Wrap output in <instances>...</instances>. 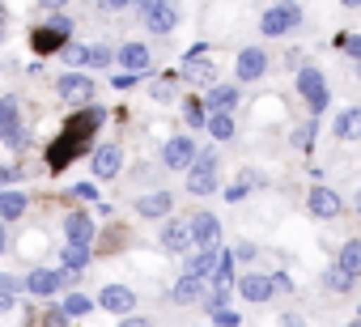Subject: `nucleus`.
Instances as JSON below:
<instances>
[{
	"label": "nucleus",
	"mask_w": 361,
	"mask_h": 327,
	"mask_svg": "<svg viewBox=\"0 0 361 327\" xmlns=\"http://www.w3.org/2000/svg\"><path fill=\"white\" fill-rule=\"evenodd\" d=\"M302 26V5H293V0H281V5H272L259 22V35L268 39H281V35H293Z\"/></svg>",
	"instance_id": "f257e3e1"
},
{
	"label": "nucleus",
	"mask_w": 361,
	"mask_h": 327,
	"mask_svg": "<svg viewBox=\"0 0 361 327\" xmlns=\"http://www.w3.org/2000/svg\"><path fill=\"white\" fill-rule=\"evenodd\" d=\"M136 9H140L145 30H153V35H170V30L178 26V9H174V0H136Z\"/></svg>",
	"instance_id": "f03ea898"
},
{
	"label": "nucleus",
	"mask_w": 361,
	"mask_h": 327,
	"mask_svg": "<svg viewBox=\"0 0 361 327\" xmlns=\"http://www.w3.org/2000/svg\"><path fill=\"white\" fill-rule=\"evenodd\" d=\"M217 166H221V161H217V153H196L192 157V166H188V192L192 196H209L213 187H217Z\"/></svg>",
	"instance_id": "7ed1b4c3"
},
{
	"label": "nucleus",
	"mask_w": 361,
	"mask_h": 327,
	"mask_svg": "<svg viewBox=\"0 0 361 327\" xmlns=\"http://www.w3.org/2000/svg\"><path fill=\"white\" fill-rule=\"evenodd\" d=\"M298 94H302V102L310 106V115H323L327 102H331V90H327V81H323V73H319L314 64L298 73Z\"/></svg>",
	"instance_id": "20e7f679"
},
{
	"label": "nucleus",
	"mask_w": 361,
	"mask_h": 327,
	"mask_svg": "<svg viewBox=\"0 0 361 327\" xmlns=\"http://www.w3.org/2000/svg\"><path fill=\"white\" fill-rule=\"evenodd\" d=\"M85 149H90V136L60 132V136L47 144V171H64V166H73V157H81Z\"/></svg>",
	"instance_id": "39448f33"
},
{
	"label": "nucleus",
	"mask_w": 361,
	"mask_h": 327,
	"mask_svg": "<svg viewBox=\"0 0 361 327\" xmlns=\"http://www.w3.org/2000/svg\"><path fill=\"white\" fill-rule=\"evenodd\" d=\"M56 94H60V98H68L73 106H85V102L94 98V81H90L85 73H73V68H68V73L56 81Z\"/></svg>",
	"instance_id": "423d86ee"
},
{
	"label": "nucleus",
	"mask_w": 361,
	"mask_h": 327,
	"mask_svg": "<svg viewBox=\"0 0 361 327\" xmlns=\"http://www.w3.org/2000/svg\"><path fill=\"white\" fill-rule=\"evenodd\" d=\"M22 132H26V128H22V106H18V98H0V140L26 144Z\"/></svg>",
	"instance_id": "0eeeda50"
},
{
	"label": "nucleus",
	"mask_w": 361,
	"mask_h": 327,
	"mask_svg": "<svg viewBox=\"0 0 361 327\" xmlns=\"http://www.w3.org/2000/svg\"><path fill=\"white\" fill-rule=\"evenodd\" d=\"M90 171H94V179H115L123 171V149L119 144H98L94 157H90Z\"/></svg>",
	"instance_id": "6e6552de"
},
{
	"label": "nucleus",
	"mask_w": 361,
	"mask_h": 327,
	"mask_svg": "<svg viewBox=\"0 0 361 327\" xmlns=\"http://www.w3.org/2000/svg\"><path fill=\"white\" fill-rule=\"evenodd\" d=\"M64 280H68V268H39V272H30L26 289H30L35 297H51V293L64 289Z\"/></svg>",
	"instance_id": "1a4fd4ad"
},
{
	"label": "nucleus",
	"mask_w": 361,
	"mask_h": 327,
	"mask_svg": "<svg viewBox=\"0 0 361 327\" xmlns=\"http://www.w3.org/2000/svg\"><path fill=\"white\" fill-rule=\"evenodd\" d=\"M192 157H196L192 136H174V140H166V149H161L166 171H188V166H192Z\"/></svg>",
	"instance_id": "9d476101"
},
{
	"label": "nucleus",
	"mask_w": 361,
	"mask_h": 327,
	"mask_svg": "<svg viewBox=\"0 0 361 327\" xmlns=\"http://www.w3.org/2000/svg\"><path fill=\"white\" fill-rule=\"evenodd\" d=\"M234 73H238V81H259V77L268 73V51H264V47H243Z\"/></svg>",
	"instance_id": "9b49d317"
},
{
	"label": "nucleus",
	"mask_w": 361,
	"mask_h": 327,
	"mask_svg": "<svg viewBox=\"0 0 361 327\" xmlns=\"http://www.w3.org/2000/svg\"><path fill=\"white\" fill-rule=\"evenodd\" d=\"M306 204H310V213H314V217H323V221H331V217H340V213H344V200H340L331 187H323V183H319V187H310Z\"/></svg>",
	"instance_id": "f8f14e48"
},
{
	"label": "nucleus",
	"mask_w": 361,
	"mask_h": 327,
	"mask_svg": "<svg viewBox=\"0 0 361 327\" xmlns=\"http://www.w3.org/2000/svg\"><path fill=\"white\" fill-rule=\"evenodd\" d=\"M98 306H102L106 314H128V310L136 306V293H132L128 285H102V293H98Z\"/></svg>",
	"instance_id": "ddd939ff"
},
{
	"label": "nucleus",
	"mask_w": 361,
	"mask_h": 327,
	"mask_svg": "<svg viewBox=\"0 0 361 327\" xmlns=\"http://www.w3.org/2000/svg\"><path fill=\"white\" fill-rule=\"evenodd\" d=\"M188 226H192V247H217V238H221V221H217L213 213H196Z\"/></svg>",
	"instance_id": "4468645a"
},
{
	"label": "nucleus",
	"mask_w": 361,
	"mask_h": 327,
	"mask_svg": "<svg viewBox=\"0 0 361 327\" xmlns=\"http://www.w3.org/2000/svg\"><path fill=\"white\" fill-rule=\"evenodd\" d=\"M234 289H238V297L243 302H268L276 289H272V276H255V272H247V276H238L234 280Z\"/></svg>",
	"instance_id": "2eb2a0df"
},
{
	"label": "nucleus",
	"mask_w": 361,
	"mask_h": 327,
	"mask_svg": "<svg viewBox=\"0 0 361 327\" xmlns=\"http://www.w3.org/2000/svg\"><path fill=\"white\" fill-rule=\"evenodd\" d=\"M161 247L174 255H188L192 251V226L188 221H166L161 226Z\"/></svg>",
	"instance_id": "dca6fc26"
},
{
	"label": "nucleus",
	"mask_w": 361,
	"mask_h": 327,
	"mask_svg": "<svg viewBox=\"0 0 361 327\" xmlns=\"http://www.w3.org/2000/svg\"><path fill=\"white\" fill-rule=\"evenodd\" d=\"M115 60H119L128 73H136V77H140V73H149V60H153V56H149V47H145V43H123V47L115 51Z\"/></svg>",
	"instance_id": "f3484780"
},
{
	"label": "nucleus",
	"mask_w": 361,
	"mask_h": 327,
	"mask_svg": "<svg viewBox=\"0 0 361 327\" xmlns=\"http://www.w3.org/2000/svg\"><path fill=\"white\" fill-rule=\"evenodd\" d=\"M64 238L77 242V247H90V242H94V221H90V213H68V217H64Z\"/></svg>",
	"instance_id": "a211bd4d"
},
{
	"label": "nucleus",
	"mask_w": 361,
	"mask_h": 327,
	"mask_svg": "<svg viewBox=\"0 0 361 327\" xmlns=\"http://www.w3.org/2000/svg\"><path fill=\"white\" fill-rule=\"evenodd\" d=\"M136 213L140 217H170L174 213V196L170 192H149V196L136 200Z\"/></svg>",
	"instance_id": "6ab92c4d"
},
{
	"label": "nucleus",
	"mask_w": 361,
	"mask_h": 327,
	"mask_svg": "<svg viewBox=\"0 0 361 327\" xmlns=\"http://www.w3.org/2000/svg\"><path fill=\"white\" fill-rule=\"evenodd\" d=\"M204 297V276H192V272H183L174 280V302L178 306H192V302H200Z\"/></svg>",
	"instance_id": "aec40b11"
},
{
	"label": "nucleus",
	"mask_w": 361,
	"mask_h": 327,
	"mask_svg": "<svg viewBox=\"0 0 361 327\" xmlns=\"http://www.w3.org/2000/svg\"><path fill=\"white\" fill-rule=\"evenodd\" d=\"M30 43H35V51H39V56L60 51V47L68 43V30H60V26H39V30L30 35Z\"/></svg>",
	"instance_id": "412c9836"
},
{
	"label": "nucleus",
	"mask_w": 361,
	"mask_h": 327,
	"mask_svg": "<svg viewBox=\"0 0 361 327\" xmlns=\"http://www.w3.org/2000/svg\"><path fill=\"white\" fill-rule=\"evenodd\" d=\"M26 204H30V200H26V192L0 187V221H5V226H9V221H18V217L26 213Z\"/></svg>",
	"instance_id": "4be33fe9"
},
{
	"label": "nucleus",
	"mask_w": 361,
	"mask_h": 327,
	"mask_svg": "<svg viewBox=\"0 0 361 327\" xmlns=\"http://www.w3.org/2000/svg\"><path fill=\"white\" fill-rule=\"evenodd\" d=\"M200 102H204L209 111H234V106H238V90H234V85H213Z\"/></svg>",
	"instance_id": "5701e85b"
},
{
	"label": "nucleus",
	"mask_w": 361,
	"mask_h": 327,
	"mask_svg": "<svg viewBox=\"0 0 361 327\" xmlns=\"http://www.w3.org/2000/svg\"><path fill=\"white\" fill-rule=\"evenodd\" d=\"M336 136L340 140H361V106H348L336 115Z\"/></svg>",
	"instance_id": "b1692460"
},
{
	"label": "nucleus",
	"mask_w": 361,
	"mask_h": 327,
	"mask_svg": "<svg viewBox=\"0 0 361 327\" xmlns=\"http://www.w3.org/2000/svg\"><path fill=\"white\" fill-rule=\"evenodd\" d=\"M204 132H209L213 140H230V136H234V119H230V111H209V115H204Z\"/></svg>",
	"instance_id": "393cba45"
},
{
	"label": "nucleus",
	"mask_w": 361,
	"mask_h": 327,
	"mask_svg": "<svg viewBox=\"0 0 361 327\" xmlns=\"http://www.w3.org/2000/svg\"><path fill=\"white\" fill-rule=\"evenodd\" d=\"M217 255H221L217 247H200V251H196V255L188 259V272H192V276H204V280H209V276H213V268H217Z\"/></svg>",
	"instance_id": "a878e982"
},
{
	"label": "nucleus",
	"mask_w": 361,
	"mask_h": 327,
	"mask_svg": "<svg viewBox=\"0 0 361 327\" xmlns=\"http://www.w3.org/2000/svg\"><path fill=\"white\" fill-rule=\"evenodd\" d=\"M213 60H204V51L200 56H188V68H183V77L188 81H196V85H204V81H213Z\"/></svg>",
	"instance_id": "bb28decb"
},
{
	"label": "nucleus",
	"mask_w": 361,
	"mask_h": 327,
	"mask_svg": "<svg viewBox=\"0 0 361 327\" xmlns=\"http://www.w3.org/2000/svg\"><path fill=\"white\" fill-rule=\"evenodd\" d=\"M323 285H327L331 293H348V289L357 285V276H353V272H344V268L336 264V268H327V272H323Z\"/></svg>",
	"instance_id": "cd10ccee"
},
{
	"label": "nucleus",
	"mask_w": 361,
	"mask_h": 327,
	"mask_svg": "<svg viewBox=\"0 0 361 327\" xmlns=\"http://www.w3.org/2000/svg\"><path fill=\"white\" fill-rule=\"evenodd\" d=\"M60 310H64V314H68V319H85V314H90V310H94V302H90V297H85V293H68V297H64V302H60Z\"/></svg>",
	"instance_id": "c85d7f7f"
},
{
	"label": "nucleus",
	"mask_w": 361,
	"mask_h": 327,
	"mask_svg": "<svg viewBox=\"0 0 361 327\" xmlns=\"http://www.w3.org/2000/svg\"><path fill=\"white\" fill-rule=\"evenodd\" d=\"M340 268L353 272V276H361V242H357V238L340 247Z\"/></svg>",
	"instance_id": "c756f323"
},
{
	"label": "nucleus",
	"mask_w": 361,
	"mask_h": 327,
	"mask_svg": "<svg viewBox=\"0 0 361 327\" xmlns=\"http://www.w3.org/2000/svg\"><path fill=\"white\" fill-rule=\"evenodd\" d=\"M85 264H90V247L68 242V247H64V268H68V272H85Z\"/></svg>",
	"instance_id": "7c9ffc66"
},
{
	"label": "nucleus",
	"mask_w": 361,
	"mask_h": 327,
	"mask_svg": "<svg viewBox=\"0 0 361 327\" xmlns=\"http://www.w3.org/2000/svg\"><path fill=\"white\" fill-rule=\"evenodd\" d=\"M204 115H209V111H204V102H200V98H188V106H183V119H188L192 128H204Z\"/></svg>",
	"instance_id": "2f4dec72"
},
{
	"label": "nucleus",
	"mask_w": 361,
	"mask_h": 327,
	"mask_svg": "<svg viewBox=\"0 0 361 327\" xmlns=\"http://www.w3.org/2000/svg\"><path fill=\"white\" fill-rule=\"evenodd\" d=\"M85 64H94V68H106V64H115V51L111 47H90V56H85Z\"/></svg>",
	"instance_id": "473e14b6"
},
{
	"label": "nucleus",
	"mask_w": 361,
	"mask_h": 327,
	"mask_svg": "<svg viewBox=\"0 0 361 327\" xmlns=\"http://www.w3.org/2000/svg\"><path fill=\"white\" fill-rule=\"evenodd\" d=\"M209 319H213V323H226V327L243 323V314H238V310H230V306H209Z\"/></svg>",
	"instance_id": "72a5a7b5"
},
{
	"label": "nucleus",
	"mask_w": 361,
	"mask_h": 327,
	"mask_svg": "<svg viewBox=\"0 0 361 327\" xmlns=\"http://www.w3.org/2000/svg\"><path fill=\"white\" fill-rule=\"evenodd\" d=\"M13 293H18V280L13 276H0V314L13 306Z\"/></svg>",
	"instance_id": "f704fd0d"
},
{
	"label": "nucleus",
	"mask_w": 361,
	"mask_h": 327,
	"mask_svg": "<svg viewBox=\"0 0 361 327\" xmlns=\"http://www.w3.org/2000/svg\"><path fill=\"white\" fill-rule=\"evenodd\" d=\"M336 47H340L344 56H353V60H361V35H340V39H336Z\"/></svg>",
	"instance_id": "c9c22d12"
},
{
	"label": "nucleus",
	"mask_w": 361,
	"mask_h": 327,
	"mask_svg": "<svg viewBox=\"0 0 361 327\" xmlns=\"http://www.w3.org/2000/svg\"><path fill=\"white\" fill-rule=\"evenodd\" d=\"M60 51H64V64H85V56H90V47H81V43H64Z\"/></svg>",
	"instance_id": "e433bc0d"
},
{
	"label": "nucleus",
	"mask_w": 361,
	"mask_h": 327,
	"mask_svg": "<svg viewBox=\"0 0 361 327\" xmlns=\"http://www.w3.org/2000/svg\"><path fill=\"white\" fill-rule=\"evenodd\" d=\"M247 192H251V183H247V179H238V183H230V187H226V200H230V204H243V200H247Z\"/></svg>",
	"instance_id": "4c0bfd02"
},
{
	"label": "nucleus",
	"mask_w": 361,
	"mask_h": 327,
	"mask_svg": "<svg viewBox=\"0 0 361 327\" xmlns=\"http://www.w3.org/2000/svg\"><path fill=\"white\" fill-rule=\"evenodd\" d=\"M18 179H22V166H0V187H9Z\"/></svg>",
	"instance_id": "58836bf2"
},
{
	"label": "nucleus",
	"mask_w": 361,
	"mask_h": 327,
	"mask_svg": "<svg viewBox=\"0 0 361 327\" xmlns=\"http://www.w3.org/2000/svg\"><path fill=\"white\" fill-rule=\"evenodd\" d=\"M73 196H77V200H98V187H94V183H77Z\"/></svg>",
	"instance_id": "ea45409f"
},
{
	"label": "nucleus",
	"mask_w": 361,
	"mask_h": 327,
	"mask_svg": "<svg viewBox=\"0 0 361 327\" xmlns=\"http://www.w3.org/2000/svg\"><path fill=\"white\" fill-rule=\"evenodd\" d=\"M128 5H132V0H98L102 13H119V9H128Z\"/></svg>",
	"instance_id": "a19ab883"
},
{
	"label": "nucleus",
	"mask_w": 361,
	"mask_h": 327,
	"mask_svg": "<svg viewBox=\"0 0 361 327\" xmlns=\"http://www.w3.org/2000/svg\"><path fill=\"white\" fill-rule=\"evenodd\" d=\"M234 259H238V264L255 259V247H251V242H238V247H234Z\"/></svg>",
	"instance_id": "79ce46f5"
},
{
	"label": "nucleus",
	"mask_w": 361,
	"mask_h": 327,
	"mask_svg": "<svg viewBox=\"0 0 361 327\" xmlns=\"http://www.w3.org/2000/svg\"><path fill=\"white\" fill-rule=\"evenodd\" d=\"M51 26H60V30H68V35H73V22H68L64 13H56V18H51Z\"/></svg>",
	"instance_id": "37998d69"
},
{
	"label": "nucleus",
	"mask_w": 361,
	"mask_h": 327,
	"mask_svg": "<svg viewBox=\"0 0 361 327\" xmlns=\"http://www.w3.org/2000/svg\"><path fill=\"white\" fill-rule=\"evenodd\" d=\"M5 247H9V234H5V221H0V255H5Z\"/></svg>",
	"instance_id": "c03bdc74"
},
{
	"label": "nucleus",
	"mask_w": 361,
	"mask_h": 327,
	"mask_svg": "<svg viewBox=\"0 0 361 327\" xmlns=\"http://www.w3.org/2000/svg\"><path fill=\"white\" fill-rule=\"evenodd\" d=\"M39 5H47V9H60V5H64V0H39Z\"/></svg>",
	"instance_id": "a18cd8bd"
},
{
	"label": "nucleus",
	"mask_w": 361,
	"mask_h": 327,
	"mask_svg": "<svg viewBox=\"0 0 361 327\" xmlns=\"http://www.w3.org/2000/svg\"><path fill=\"white\" fill-rule=\"evenodd\" d=\"M344 5H348V9H357V5H361V0H344Z\"/></svg>",
	"instance_id": "49530a36"
},
{
	"label": "nucleus",
	"mask_w": 361,
	"mask_h": 327,
	"mask_svg": "<svg viewBox=\"0 0 361 327\" xmlns=\"http://www.w3.org/2000/svg\"><path fill=\"white\" fill-rule=\"evenodd\" d=\"M0 43H5V22H0Z\"/></svg>",
	"instance_id": "de8ad7c7"
},
{
	"label": "nucleus",
	"mask_w": 361,
	"mask_h": 327,
	"mask_svg": "<svg viewBox=\"0 0 361 327\" xmlns=\"http://www.w3.org/2000/svg\"><path fill=\"white\" fill-rule=\"evenodd\" d=\"M357 209H361V192H357Z\"/></svg>",
	"instance_id": "09e8293b"
},
{
	"label": "nucleus",
	"mask_w": 361,
	"mask_h": 327,
	"mask_svg": "<svg viewBox=\"0 0 361 327\" xmlns=\"http://www.w3.org/2000/svg\"><path fill=\"white\" fill-rule=\"evenodd\" d=\"M357 319H361V306H357Z\"/></svg>",
	"instance_id": "8fccbe9b"
},
{
	"label": "nucleus",
	"mask_w": 361,
	"mask_h": 327,
	"mask_svg": "<svg viewBox=\"0 0 361 327\" xmlns=\"http://www.w3.org/2000/svg\"><path fill=\"white\" fill-rule=\"evenodd\" d=\"M357 68H361V60H357Z\"/></svg>",
	"instance_id": "3c124183"
}]
</instances>
